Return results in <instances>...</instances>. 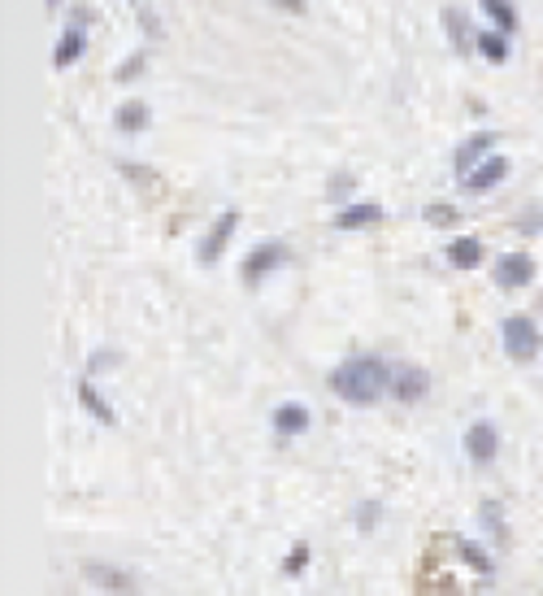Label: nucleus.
<instances>
[{
	"mask_svg": "<svg viewBox=\"0 0 543 596\" xmlns=\"http://www.w3.org/2000/svg\"><path fill=\"white\" fill-rule=\"evenodd\" d=\"M330 392L357 409L392 397V366L383 357H348L330 371Z\"/></svg>",
	"mask_w": 543,
	"mask_h": 596,
	"instance_id": "1",
	"label": "nucleus"
},
{
	"mask_svg": "<svg viewBox=\"0 0 543 596\" xmlns=\"http://www.w3.org/2000/svg\"><path fill=\"white\" fill-rule=\"evenodd\" d=\"M500 340H504V353H509L513 362H530V357L539 353V326L530 323L526 314H509V318L500 323Z\"/></svg>",
	"mask_w": 543,
	"mask_h": 596,
	"instance_id": "2",
	"label": "nucleus"
},
{
	"mask_svg": "<svg viewBox=\"0 0 543 596\" xmlns=\"http://www.w3.org/2000/svg\"><path fill=\"white\" fill-rule=\"evenodd\" d=\"M292 261V249L283 244V240H266V244H257V249L244 257V266H240V274H244L248 288H257L266 274H274L278 266H287Z\"/></svg>",
	"mask_w": 543,
	"mask_h": 596,
	"instance_id": "3",
	"label": "nucleus"
},
{
	"mask_svg": "<svg viewBox=\"0 0 543 596\" xmlns=\"http://www.w3.org/2000/svg\"><path fill=\"white\" fill-rule=\"evenodd\" d=\"M83 579L92 583V588H100V592L109 596H135L140 588H135V574L122 571V566H109V562H83Z\"/></svg>",
	"mask_w": 543,
	"mask_h": 596,
	"instance_id": "4",
	"label": "nucleus"
},
{
	"mask_svg": "<svg viewBox=\"0 0 543 596\" xmlns=\"http://www.w3.org/2000/svg\"><path fill=\"white\" fill-rule=\"evenodd\" d=\"M235 226H240V214H235V209H226V214H218V218H213L209 235L200 240V266H218V257H222V249L231 244Z\"/></svg>",
	"mask_w": 543,
	"mask_h": 596,
	"instance_id": "5",
	"label": "nucleus"
},
{
	"mask_svg": "<svg viewBox=\"0 0 543 596\" xmlns=\"http://www.w3.org/2000/svg\"><path fill=\"white\" fill-rule=\"evenodd\" d=\"M495 149V131H478V135H469L466 144L457 149V157H452V170H457V179H469V174L478 170L487 157H492Z\"/></svg>",
	"mask_w": 543,
	"mask_h": 596,
	"instance_id": "6",
	"label": "nucleus"
},
{
	"mask_svg": "<svg viewBox=\"0 0 543 596\" xmlns=\"http://www.w3.org/2000/svg\"><path fill=\"white\" fill-rule=\"evenodd\" d=\"M466 453L474 466H492L495 453H500V431H495V423H487V418H478V423L466 431Z\"/></svg>",
	"mask_w": 543,
	"mask_h": 596,
	"instance_id": "7",
	"label": "nucleus"
},
{
	"mask_svg": "<svg viewBox=\"0 0 543 596\" xmlns=\"http://www.w3.org/2000/svg\"><path fill=\"white\" fill-rule=\"evenodd\" d=\"M530 279H535V261H530L526 252H504V257L495 261V283H500L504 292L530 288Z\"/></svg>",
	"mask_w": 543,
	"mask_h": 596,
	"instance_id": "8",
	"label": "nucleus"
},
{
	"mask_svg": "<svg viewBox=\"0 0 543 596\" xmlns=\"http://www.w3.org/2000/svg\"><path fill=\"white\" fill-rule=\"evenodd\" d=\"M426 392H430V374L421 366H395L392 371V397L400 405H418Z\"/></svg>",
	"mask_w": 543,
	"mask_h": 596,
	"instance_id": "9",
	"label": "nucleus"
},
{
	"mask_svg": "<svg viewBox=\"0 0 543 596\" xmlns=\"http://www.w3.org/2000/svg\"><path fill=\"white\" fill-rule=\"evenodd\" d=\"M309 423H313V418H309V409H304L300 400H283V405H278V409L270 414V426H274V436H278V440L304 436V431H309Z\"/></svg>",
	"mask_w": 543,
	"mask_h": 596,
	"instance_id": "10",
	"label": "nucleus"
},
{
	"mask_svg": "<svg viewBox=\"0 0 543 596\" xmlns=\"http://www.w3.org/2000/svg\"><path fill=\"white\" fill-rule=\"evenodd\" d=\"M83 52H87V31L70 23L66 31H61V44L52 49V66H57V70H70Z\"/></svg>",
	"mask_w": 543,
	"mask_h": 596,
	"instance_id": "11",
	"label": "nucleus"
},
{
	"mask_svg": "<svg viewBox=\"0 0 543 596\" xmlns=\"http://www.w3.org/2000/svg\"><path fill=\"white\" fill-rule=\"evenodd\" d=\"M78 405H83V409H87V414H92L96 423H104V426H113V423H118V414H113V405H109V400L100 397V388H96V383H92V379H87V374L78 379Z\"/></svg>",
	"mask_w": 543,
	"mask_h": 596,
	"instance_id": "12",
	"label": "nucleus"
},
{
	"mask_svg": "<svg viewBox=\"0 0 543 596\" xmlns=\"http://www.w3.org/2000/svg\"><path fill=\"white\" fill-rule=\"evenodd\" d=\"M387 214H383V205H374V200H366V205H348L339 218H330L335 223V231H361V226H374L383 223Z\"/></svg>",
	"mask_w": 543,
	"mask_h": 596,
	"instance_id": "13",
	"label": "nucleus"
},
{
	"mask_svg": "<svg viewBox=\"0 0 543 596\" xmlns=\"http://www.w3.org/2000/svg\"><path fill=\"white\" fill-rule=\"evenodd\" d=\"M149 123H152V114H149L144 100H126L122 109L113 114V126H118L122 135H140V131H149Z\"/></svg>",
	"mask_w": 543,
	"mask_h": 596,
	"instance_id": "14",
	"label": "nucleus"
},
{
	"mask_svg": "<svg viewBox=\"0 0 543 596\" xmlns=\"http://www.w3.org/2000/svg\"><path fill=\"white\" fill-rule=\"evenodd\" d=\"M504 174H509V157H487V161H483V166L466 179V188H469V192H492Z\"/></svg>",
	"mask_w": 543,
	"mask_h": 596,
	"instance_id": "15",
	"label": "nucleus"
},
{
	"mask_svg": "<svg viewBox=\"0 0 543 596\" xmlns=\"http://www.w3.org/2000/svg\"><path fill=\"white\" fill-rule=\"evenodd\" d=\"M478 261H483V244H478L474 235H461V240L448 244V266H452V270H474Z\"/></svg>",
	"mask_w": 543,
	"mask_h": 596,
	"instance_id": "16",
	"label": "nucleus"
},
{
	"mask_svg": "<svg viewBox=\"0 0 543 596\" xmlns=\"http://www.w3.org/2000/svg\"><path fill=\"white\" fill-rule=\"evenodd\" d=\"M478 522H483V531L492 536L495 548L509 545V527H504V509H500V500H483V505H478Z\"/></svg>",
	"mask_w": 543,
	"mask_h": 596,
	"instance_id": "17",
	"label": "nucleus"
},
{
	"mask_svg": "<svg viewBox=\"0 0 543 596\" xmlns=\"http://www.w3.org/2000/svg\"><path fill=\"white\" fill-rule=\"evenodd\" d=\"M478 9L492 18L500 35H513V31H518V9H513V0H478Z\"/></svg>",
	"mask_w": 543,
	"mask_h": 596,
	"instance_id": "18",
	"label": "nucleus"
},
{
	"mask_svg": "<svg viewBox=\"0 0 543 596\" xmlns=\"http://www.w3.org/2000/svg\"><path fill=\"white\" fill-rule=\"evenodd\" d=\"M444 26H448V35H452V44H457V52L478 49V35H469V31H466V18H461V9H444Z\"/></svg>",
	"mask_w": 543,
	"mask_h": 596,
	"instance_id": "19",
	"label": "nucleus"
},
{
	"mask_svg": "<svg viewBox=\"0 0 543 596\" xmlns=\"http://www.w3.org/2000/svg\"><path fill=\"white\" fill-rule=\"evenodd\" d=\"M478 52H483L487 61H504V57H509V35H500V31H483V35H478Z\"/></svg>",
	"mask_w": 543,
	"mask_h": 596,
	"instance_id": "20",
	"label": "nucleus"
},
{
	"mask_svg": "<svg viewBox=\"0 0 543 596\" xmlns=\"http://www.w3.org/2000/svg\"><path fill=\"white\" fill-rule=\"evenodd\" d=\"M457 548H461V557H466V566H474V571H478V574H492V571H495V562H492V557H487V553H483V548H478V545H469V540H461V545H457Z\"/></svg>",
	"mask_w": 543,
	"mask_h": 596,
	"instance_id": "21",
	"label": "nucleus"
},
{
	"mask_svg": "<svg viewBox=\"0 0 543 596\" xmlns=\"http://www.w3.org/2000/svg\"><path fill=\"white\" fill-rule=\"evenodd\" d=\"M430 226H452V223H461V214H457V205H426V214H421Z\"/></svg>",
	"mask_w": 543,
	"mask_h": 596,
	"instance_id": "22",
	"label": "nucleus"
},
{
	"mask_svg": "<svg viewBox=\"0 0 543 596\" xmlns=\"http://www.w3.org/2000/svg\"><path fill=\"white\" fill-rule=\"evenodd\" d=\"M144 66H149V52H135V57H126L122 66H118V75H113V78H118V83H131V78L140 75Z\"/></svg>",
	"mask_w": 543,
	"mask_h": 596,
	"instance_id": "23",
	"label": "nucleus"
},
{
	"mask_svg": "<svg viewBox=\"0 0 543 596\" xmlns=\"http://www.w3.org/2000/svg\"><path fill=\"white\" fill-rule=\"evenodd\" d=\"M304 566H309V545L300 540V545L292 548V553H287V562H283V574H300Z\"/></svg>",
	"mask_w": 543,
	"mask_h": 596,
	"instance_id": "24",
	"label": "nucleus"
},
{
	"mask_svg": "<svg viewBox=\"0 0 543 596\" xmlns=\"http://www.w3.org/2000/svg\"><path fill=\"white\" fill-rule=\"evenodd\" d=\"M378 514H383V505H378V500L361 505V509H357V527H361V531H374V527H378Z\"/></svg>",
	"mask_w": 543,
	"mask_h": 596,
	"instance_id": "25",
	"label": "nucleus"
},
{
	"mask_svg": "<svg viewBox=\"0 0 543 596\" xmlns=\"http://www.w3.org/2000/svg\"><path fill=\"white\" fill-rule=\"evenodd\" d=\"M113 362H118V353H109V348H100L96 357H92V362H87V379H92V374H96V371H109V366H113Z\"/></svg>",
	"mask_w": 543,
	"mask_h": 596,
	"instance_id": "26",
	"label": "nucleus"
},
{
	"mask_svg": "<svg viewBox=\"0 0 543 596\" xmlns=\"http://www.w3.org/2000/svg\"><path fill=\"white\" fill-rule=\"evenodd\" d=\"M348 192H352V174H335V179H330V197L339 200V197H348Z\"/></svg>",
	"mask_w": 543,
	"mask_h": 596,
	"instance_id": "27",
	"label": "nucleus"
},
{
	"mask_svg": "<svg viewBox=\"0 0 543 596\" xmlns=\"http://www.w3.org/2000/svg\"><path fill=\"white\" fill-rule=\"evenodd\" d=\"M122 174L140 179V183H152V170H144V166H126V161H122Z\"/></svg>",
	"mask_w": 543,
	"mask_h": 596,
	"instance_id": "28",
	"label": "nucleus"
},
{
	"mask_svg": "<svg viewBox=\"0 0 543 596\" xmlns=\"http://www.w3.org/2000/svg\"><path fill=\"white\" fill-rule=\"evenodd\" d=\"M278 9H287V14H304V0H274Z\"/></svg>",
	"mask_w": 543,
	"mask_h": 596,
	"instance_id": "29",
	"label": "nucleus"
},
{
	"mask_svg": "<svg viewBox=\"0 0 543 596\" xmlns=\"http://www.w3.org/2000/svg\"><path fill=\"white\" fill-rule=\"evenodd\" d=\"M49 5H61V0H49Z\"/></svg>",
	"mask_w": 543,
	"mask_h": 596,
	"instance_id": "30",
	"label": "nucleus"
}]
</instances>
